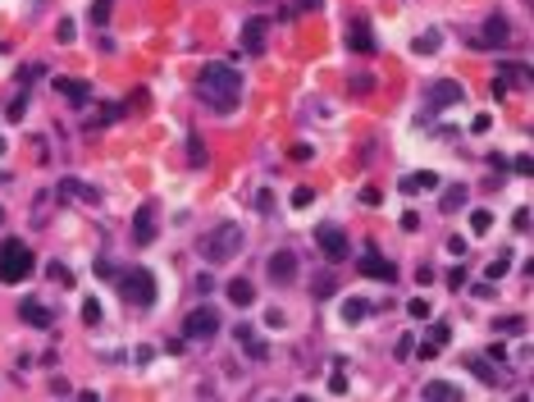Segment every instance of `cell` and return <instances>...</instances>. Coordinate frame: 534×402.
I'll use <instances>...</instances> for the list:
<instances>
[{
	"instance_id": "6da1fadb",
	"label": "cell",
	"mask_w": 534,
	"mask_h": 402,
	"mask_svg": "<svg viewBox=\"0 0 534 402\" xmlns=\"http://www.w3.org/2000/svg\"><path fill=\"white\" fill-rule=\"evenodd\" d=\"M197 97L215 114H233L242 105V73L233 69V64H219V60L206 64V69L197 73Z\"/></svg>"
},
{
	"instance_id": "7a4b0ae2",
	"label": "cell",
	"mask_w": 534,
	"mask_h": 402,
	"mask_svg": "<svg viewBox=\"0 0 534 402\" xmlns=\"http://www.w3.org/2000/svg\"><path fill=\"white\" fill-rule=\"evenodd\" d=\"M242 243H247V238H242V229L233 224V219H224V224H215V229H210V233L197 243V252L206 256L210 265H224V261H233V256L242 252Z\"/></svg>"
},
{
	"instance_id": "3957f363",
	"label": "cell",
	"mask_w": 534,
	"mask_h": 402,
	"mask_svg": "<svg viewBox=\"0 0 534 402\" xmlns=\"http://www.w3.org/2000/svg\"><path fill=\"white\" fill-rule=\"evenodd\" d=\"M37 270V256L23 238H5L0 243V284H18Z\"/></svg>"
},
{
	"instance_id": "277c9868",
	"label": "cell",
	"mask_w": 534,
	"mask_h": 402,
	"mask_svg": "<svg viewBox=\"0 0 534 402\" xmlns=\"http://www.w3.org/2000/svg\"><path fill=\"white\" fill-rule=\"evenodd\" d=\"M114 284H119V298L133 302V306H151L155 302V274L151 270H119L114 274Z\"/></svg>"
},
{
	"instance_id": "5b68a950",
	"label": "cell",
	"mask_w": 534,
	"mask_h": 402,
	"mask_svg": "<svg viewBox=\"0 0 534 402\" xmlns=\"http://www.w3.org/2000/svg\"><path fill=\"white\" fill-rule=\"evenodd\" d=\"M155 238H160V210H155V201H142L138 215H133V243L151 247Z\"/></svg>"
},
{
	"instance_id": "8992f818",
	"label": "cell",
	"mask_w": 534,
	"mask_h": 402,
	"mask_svg": "<svg viewBox=\"0 0 534 402\" xmlns=\"http://www.w3.org/2000/svg\"><path fill=\"white\" fill-rule=\"evenodd\" d=\"M315 247L329 256V261H347V256H352V247H347V233H343L338 224H320V229H315Z\"/></svg>"
},
{
	"instance_id": "52a82bcc",
	"label": "cell",
	"mask_w": 534,
	"mask_h": 402,
	"mask_svg": "<svg viewBox=\"0 0 534 402\" xmlns=\"http://www.w3.org/2000/svg\"><path fill=\"white\" fill-rule=\"evenodd\" d=\"M265 274H269V284H293L297 279V252L293 247H279V252H269V261H265Z\"/></svg>"
},
{
	"instance_id": "ba28073f",
	"label": "cell",
	"mask_w": 534,
	"mask_h": 402,
	"mask_svg": "<svg viewBox=\"0 0 534 402\" xmlns=\"http://www.w3.org/2000/svg\"><path fill=\"white\" fill-rule=\"evenodd\" d=\"M215 334H219V315L210 311V306L188 311V320H183V339H215Z\"/></svg>"
},
{
	"instance_id": "9c48e42d",
	"label": "cell",
	"mask_w": 534,
	"mask_h": 402,
	"mask_svg": "<svg viewBox=\"0 0 534 402\" xmlns=\"http://www.w3.org/2000/svg\"><path fill=\"white\" fill-rule=\"evenodd\" d=\"M356 270H361L365 279H380V284H393V279H397V265H393V261H384L375 247L361 256V261H356Z\"/></svg>"
},
{
	"instance_id": "30bf717a",
	"label": "cell",
	"mask_w": 534,
	"mask_h": 402,
	"mask_svg": "<svg viewBox=\"0 0 534 402\" xmlns=\"http://www.w3.org/2000/svg\"><path fill=\"white\" fill-rule=\"evenodd\" d=\"M347 46H352L356 55H370L375 51V32H370V18L356 14L352 23H347Z\"/></svg>"
},
{
	"instance_id": "8fae6325",
	"label": "cell",
	"mask_w": 534,
	"mask_h": 402,
	"mask_svg": "<svg viewBox=\"0 0 534 402\" xmlns=\"http://www.w3.org/2000/svg\"><path fill=\"white\" fill-rule=\"evenodd\" d=\"M461 101H466V87L452 83V78H443V83L430 87V110H448V105H461Z\"/></svg>"
},
{
	"instance_id": "7c38bea8",
	"label": "cell",
	"mask_w": 534,
	"mask_h": 402,
	"mask_svg": "<svg viewBox=\"0 0 534 402\" xmlns=\"http://www.w3.org/2000/svg\"><path fill=\"white\" fill-rule=\"evenodd\" d=\"M55 193H60V197H78L83 206H101V193H96L92 183H83V178H60Z\"/></svg>"
},
{
	"instance_id": "4fadbf2b",
	"label": "cell",
	"mask_w": 534,
	"mask_h": 402,
	"mask_svg": "<svg viewBox=\"0 0 534 402\" xmlns=\"http://www.w3.org/2000/svg\"><path fill=\"white\" fill-rule=\"evenodd\" d=\"M18 315H23V320L32 324V329H51V324H55L51 306H46V302H32V298H28V302H18Z\"/></svg>"
},
{
	"instance_id": "5bb4252c",
	"label": "cell",
	"mask_w": 534,
	"mask_h": 402,
	"mask_svg": "<svg viewBox=\"0 0 534 402\" xmlns=\"http://www.w3.org/2000/svg\"><path fill=\"white\" fill-rule=\"evenodd\" d=\"M420 398H425V402H461L466 394L452 384V379H430V384L420 389Z\"/></svg>"
},
{
	"instance_id": "9a60e30c",
	"label": "cell",
	"mask_w": 534,
	"mask_h": 402,
	"mask_svg": "<svg viewBox=\"0 0 534 402\" xmlns=\"http://www.w3.org/2000/svg\"><path fill=\"white\" fill-rule=\"evenodd\" d=\"M511 42V23L502 14H493V18H484V37H480V46H507Z\"/></svg>"
},
{
	"instance_id": "2e32d148",
	"label": "cell",
	"mask_w": 534,
	"mask_h": 402,
	"mask_svg": "<svg viewBox=\"0 0 534 402\" xmlns=\"http://www.w3.org/2000/svg\"><path fill=\"white\" fill-rule=\"evenodd\" d=\"M265 32H269L265 18H247V28H242V51L260 55V51H265Z\"/></svg>"
},
{
	"instance_id": "e0dca14e",
	"label": "cell",
	"mask_w": 534,
	"mask_h": 402,
	"mask_svg": "<svg viewBox=\"0 0 534 402\" xmlns=\"http://www.w3.org/2000/svg\"><path fill=\"white\" fill-rule=\"evenodd\" d=\"M55 92H60L69 105H78V110H83V105H92V87H87V83H78V78H60V83H55Z\"/></svg>"
},
{
	"instance_id": "ac0fdd59",
	"label": "cell",
	"mask_w": 534,
	"mask_h": 402,
	"mask_svg": "<svg viewBox=\"0 0 534 402\" xmlns=\"http://www.w3.org/2000/svg\"><path fill=\"white\" fill-rule=\"evenodd\" d=\"M448 339H452L448 324H430V334H425V343H420V357H439V352L448 348Z\"/></svg>"
},
{
	"instance_id": "d6986e66",
	"label": "cell",
	"mask_w": 534,
	"mask_h": 402,
	"mask_svg": "<svg viewBox=\"0 0 534 402\" xmlns=\"http://www.w3.org/2000/svg\"><path fill=\"white\" fill-rule=\"evenodd\" d=\"M229 302H233V306H251V302H256V284L233 279V284H229Z\"/></svg>"
},
{
	"instance_id": "ffe728a7",
	"label": "cell",
	"mask_w": 534,
	"mask_h": 402,
	"mask_svg": "<svg viewBox=\"0 0 534 402\" xmlns=\"http://www.w3.org/2000/svg\"><path fill=\"white\" fill-rule=\"evenodd\" d=\"M370 311H375V306L365 302V298H347V302H343V320H347V324H361Z\"/></svg>"
},
{
	"instance_id": "44dd1931",
	"label": "cell",
	"mask_w": 534,
	"mask_h": 402,
	"mask_svg": "<svg viewBox=\"0 0 534 402\" xmlns=\"http://www.w3.org/2000/svg\"><path fill=\"white\" fill-rule=\"evenodd\" d=\"M466 370H471V375L480 379V384H498V370H493L484 357H466Z\"/></svg>"
},
{
	"instance_id": "7402d4cb",
	"label": "cell",
	"mask_w": 534,
	"mask_h": 402,
	"mask_svg": "<svg viewBox=\"0 0 534 402\" xmlns=\"http://www.w3.org/2000/svg\"><path fill=\"white\" fill-rule=\"evenodd\" d=\"M420 188H439V174L425 169V174H406L402 178V193H420Z\"/></svg>"
},
{
	"instance_id": "603a6c76",
	"label": "cell",
	"mask_w": 534,
	"mask_h": 402,
	"mask_svg": "<svg viewBox=\"0 0 534 402\" xmlns=\"http://www.w3.org/2000/svg\"><path fill=\"white\" fill-rule=\"evenodd\" d=\"M188 160L197 169H206V142H201V133H192V138H188Z\"/></svg>"
},
{
	"instance_id": "cb8c5ba5",
	"label": "cell",
	"mask_w": 534,
	"mask_h": 402,
	"mask_svg": "<svg viewBox=\"0 0 534 402\" xmlns=\"http://www.w3.org/2000/svg\"><path fill=\"white\" fill-rule=\"evenodd\" d=\"M310 293H315V298H334V293H338V279H334V274H315Z\"/></svg>"
},
{
	"instance_id": "d4e9b609",
	"label": "cell",
	"mask_w": 534,
	"mask_h": 402,
	"mask_svg": "<svg viewBox=\"0 0 534 402\" xmlns=\"http://www.w3.org/2000/svg\"><path fill=\"white\" fill-rule=\"evenodd\" d=\"M439 42H443L439 32H420V37H415V55H434V51H439Z\"/></svg>"
},
{
	"instance_id": "484cf974",
	"label": "cell",
	"mask_w": 534,
	"mask_h": 402,
	"mask_svg": "<svg viewBox=\"0 0 534 402\" xmlns=\"http://www.w3.org/2000/svg\"><path fill=\"white\" fill-rule=\"evenodd\" d=\"M461 201H466V188H448V193H443V210H461Z\"/></svg>"
},
{
	"instance_id": "4316f807",
	"label": "cell",
	"mask_w": 534,
	"mask_h": 402,
	"mask_svg": "<svg viewBox=\"0 0 534 402\" xmlns=\"http://www.w3.org/2000/svg\"><path fill=\"white\" fill-rule=\"evenodd\" d=\"M110 9H114V0H96V5H92V23H96V28L110 23Z\"/></svg>"
},
{
	"instance_id": "83f0119b",
	"label": "cell",
	"mask_w": 534,
	"mask_h": 402,
	"mask_svg": "<svg viewBox=\"0 0 534 402\" xmlns=\"http://www.w3.org/2000/svg\"><path fill=\"white\" fill-rule=\"evenodd\" d=\"M471 229H475V233H489V229H493V215H489V210H475V215H471Z\"/></svg>"
},
{
	"instance_id": "f1b7e54d",
	"label": "cell",
	"mask_w": 534,
	"mask_h": 402,
	"mask_svg": "<svg viewBox=\"0 0 534 402\" xmlns=\"http://www.w3.org/2000/svg\"><path fill=\"white\" fill-rule=\"evenodd\" d=\"M51 279H55V284H64V288H73V274H69V265H60V261H51Z\"/></svg>"
},
{
	"instance_id": "f546056e",
	"label": "cell",
	"mask_w": 534,
	"mask_h": 402,
	"mask_svg": "<svg viewBox=\"0 0 534 402\" xmlns=\"http://www.w3.org/2000/svg\"><path fill=\"white\" fill-rule=\"evenodd\" d=\"M502 334H526V315H507V320H498Z\"/></svg>"
},
{
	"instance_id": "4dcf8cb0",
	"label": "cell",
	"mask_w": 534,
	"mask_h": 402,
	"mask_svg": "<svg viewBox=\"0 0 534 402\" xmlns=\"http://www.w3.org/2000/svg\"><path fill=\"white\" fill-rule=\"evenodd\" d=\"M83 320H87V324H101V302H96V298L83 302Z\"/></svg>"
},
{
	"instance_id": "1f68e13d",
	"label": "cell",
	"mask_w": 534,
	"mask_h": 402,
	"mask_svg": "<svg viewBox=\"0 0 534 402\" xmlns=\"http://www.w3.org/2000/svg\"><path fill=\"white\" fill-rule=\"evenodd\" d=\"M406 315H411V320H430V302H425V298H415L411 306H406Z\"/></svg>"
},
{
	"instance_id": "d6a6232c",
	"label": "cell",
	"mask_w": 534,
	"mask_h": 402,
	"mask_svg": "<svg viewBox=\"0 0 534 402\" xmlns=\"http://www.w3.org/2000/svg\"><path fill=\"white\" fill-rule=\"evenodd\" d=\"M507 270H511V256H507V252H502V256H498V261H493V265H489V279H502V274H507Z\"/></svg>"
},
{
	"instance_id": "836d02e7",
	"label": "cell",
	"mask_w": 534,
	"mask_h": 402,
	"mask_svg": "<svg viewBox=\"0 0 534 402\" xmlns=\"http://www.w3.org/2000/svg\"><path fill=\"white\" fill-rule=\"evenodd\" d=\"M55 37H60V42H64V46H69V42H73V37H78V28H73V18H60V28H55Z\"/></svg>"
},
{
	"instance_id": "e575fe53",
	"label": "cell",
	"mask_w": 534,
	"mask_h": 402,
	"mask_svg": "<svg viewBox=\"0 0 534 402\" xmlns=\"http://www.w3.org/2000/svg\"><path fill=\"white\" fill-rule=\"evenodd\" d=\"M310 201H315V193H310V188H297V193H293V206H297V210H306Z\"/></svg>"
},
{
	"instance_id": "d590c367",
	"label": "cell",
	"mask_w": 534,
	"mask_h": 402,
	"mask_svg": "<svg viewBox=\"0 0 534 402\" xmlns=\"http://www.w3.org/2000/svg\"><path fill=\"white\" fill-rule=\"evenodd\" d=\"M511 229H516V233H526V229H530V210H516V215H511Z\"/></svg>"
},
{
	"instance_id": "8d00e7d4",
	"label": "cell",
	"mask_w": 534,
	"mask_h": 402,
	"mask_svg": "<svg viewBox=\"0 0 534 402\" xmlns=\"http://www.w3.org/2000/svg\"><path fill=\"white\" fill-rule=\"evenodd\" d=\"M489 128H493L489 114H475V119H471V133H489Z\"/></svg>"
},
{
	"instance_id": "74e56055",
	"label": "cell",
	"mask_w": 534,
	"mask_h": 402,
	"mask_svg": "<svg viewBox=\"0 0 534 402\" xmlns=\"http://www.w3.org/2000/svg\"><path fill=\"white\" fill-rule=\"evenodd\" d=\"M448 288H466V270L457 265V270H448Z\"/></svg>"
},
{
	"instance_id": "f35d334b",
	"label": "cell",
	"mask_w": 534,
	"mask_h": 402,
	"mask_svg": "<svg viewBox=\"0 0 534 402\" xmlns=\"http://www.w3.org/2000/svg\"><path fill=\"white\" fill-rule=\"evenodd\" d=\"M96 274H101V279H114V265H110V261H101V256H96Z\"/></svg>"
},
{
	"instance_id": "ab89813d",
	"label": "cell",
	"mask_w": 534,
	"mask_h": 402,
	"mask_svg": "<svg viewBox=\"0 0 534 402\" xmlns=\"http://www.w3.org/2000/svg\"><path fill=\"white\" fill-rule=\"evenodd\" d=\"M361 201L365 206H380V188H361Z\"/></svg>"
},
{
	"instance_id": "60d3db41",
	"label": "cell",
	"mask_w": 534,
	"mask_h": 402,
	"mask_svg": "<svg viewBox=\"0 0 534 402\" xmlns=\"http://www.w3.org/2000/svg\"><path fill=\"white\" fill-rule=\"evenodd\" d=\"M402 229H406V233H415V229H420V215H411V210H406V215H402Z\"/></svg>"
},
{
	"instance_id": "b9f144b4",
	"label": "cell",
	"mask_w": 534,
	"mask_h": 402,
	"mask_svg": "<svg viewBox=\"0 0 534 402\" xmlns=\"http://www.w3.org/2000/svg\"><path fill=\"white\" fill-rule=\"evenodd\" d=\"M511 402H530V398H526V394H521V398H511Z\"/></svg>"
},
{
	"instance_id": "7bdbcfd3",
	"label": "cell",
	"mask_w": 534,
	"mask_h": 402,
	"mask_svg": "<svg viewBox=\"0 0 534 402\" xmlns=\"http://www.w3.org/2000/svg\"><path fill=\"white\" fill-rule=\"evenodd\" d=\"M297 402H310V398H297Z\"/></svg>"
},
{
	"instance_id": "ee69618b",
	"label": "cell",
	"mask_w": 534,
	"mask_h": 402,
	"mask_svg": "<svg viewBox=\"0 0 534 402\" xmlns=\"http://www.w3.org/2000/svg\"><path fill=\"white\" fill-rule=\"evenodd\" d=\"M0 219H5V210H0Z\"/></svg>"
}]
</instances>
